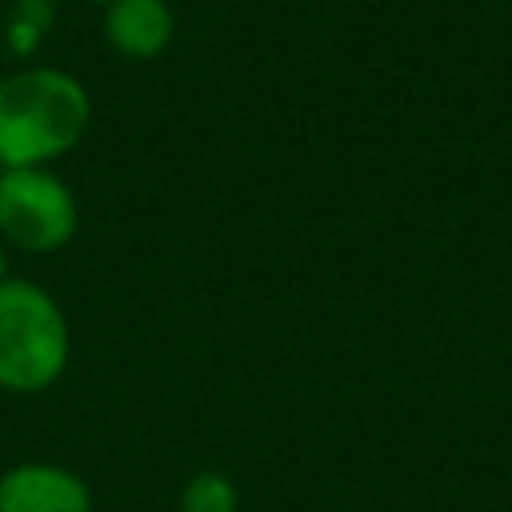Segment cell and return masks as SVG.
<instances>
[{
	"instance_id": "cell-1",
	"label": "cell",
	"mask_w": 512,
	"mask_h": 512,
	"mask_svg": "<svg viewBox=\"0 0 512 512\" xmlns=\"http://www.w3.org/2000/svg\"><path fill=\"white\" fill-rule=\"evenodd\" d=\"M92 124V92L80 76L28 64L0 80V168H52Z\"/></svg>"
},
{
	"instance_id": "cell-2",
	"label": "cell",
	"mask_w": 512,
	"mask_h": 512,
	"mask_svg": "<svg viewBox=\"0 0 512 512\" xmlns=\"http://www.w3.org/2000/svg\"><path fill=\"white\" fill-rule=\"evenodd\" d=\"M72 356L68 316L56 296L32 280H0V388L44 392Z\"/></svg>"
},
{
	"instance_id": "cell-3",
	"label": "cell",
	"mask_w": 512,
	"mask_h": 512,
	"mask_svg": "<svg viewBox=\"0 0 512 512\" xmlns=\"http://www.w3.org/2000/svg\"><path fill=\"white\" fill-rule=\"evenodd\" d=\"M80 228L76 192L52 168H0V240L48 256L72 244Z\"/></svg>"
},
{
	"instance_id": "cell-4",
	"label": "cell",
	"mask_w": 512,
	"mask_h": 512,
	"mask_svg": "<svg viewBox=\"0 0 512 512\" xmlns=\"http://www.w3.org/2000/svg\"><path fill=\"white\" fill-rule=\"evenodd\" d=\"M0 512H92V488L64 464L24 460L0 476Z\"/></svg>"
},
{
	"instance_id": "cell-5",
	"label": "cell",
	"mask_w": 512,
	"mask_h": 512,
	"mask_svg": "<svg viewBox=\"0 0 512 512\" xmlns=\"http://www.w3.org/2000/svg\"><path fill=\"white\" fill-rule=\"evenodd\" d=\"M176 36L168 0H112L104 4V40L124 60H156Z\"/></svg>"
},
{
	"instance_id": "cell-6",
	"label": "cell",
	"mask_w": 512,
	"mask_h": 512,
	"mask_svg": "<svg viewBox=\"0 0 512 512\" xmlns=\"http://www.w3.org/2000/svg\"><path fill=\"white\" fill-rule=\"evenodd\" d=\"M176 512H240V488L220 468H200L184 480Z\"/></svg>"
},
{
	"instance_id": "cell-7",
	"label": "cell",
	"mask_w": 512,
	"mask_h": 512,
	"mask_svg": "<svg viewBox=\"0 0 512 512\" xmlns=\"http://www.w3.org/2000/svg\"><path fill=\"white\" fill-rule=\"evenodd\" d=\"M0 280H8V252H4V244H0Z\"/></svg>"
},
{
	"instance_id": "cell-8",
	"label": "cell",
	"mask_w": 512,
	"mask_h": 512,
	"mask_svg": "<svg viewBox=\"0 0 512 512\" xmlns=\"http://www.w3.org/2000/svg\"><path fill=\"white\" fill-rule=\"evenodd\" d=\"M88 4H100V8H104V4H112V0H88Z\"/></svg>"
}]
</instances>
